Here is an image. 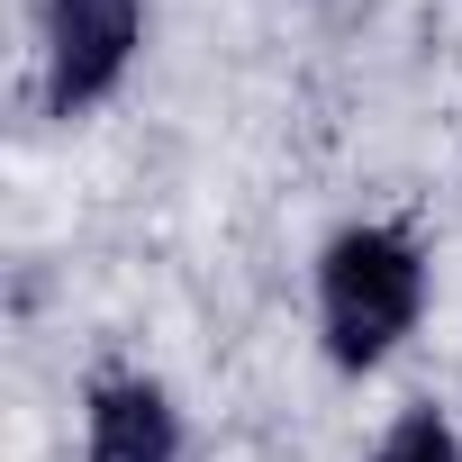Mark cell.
Wrapping results in <instances>:
<instances>
[{"instance_id":"277c9868","label":"cell","mask_w":462,"mask_h":462,"mask_svg":"<svg viewBox=\"0 0 462 462\" xmlns=\"http://www.w3.org/2000/svg\"><path fill=\"white\" fill-rule=\"evenodd\" d=\"M363 462H462V417L444 399H399L363 444Z\"/></svg>"},{"instance_id":"6da1fadb","label":"cell","mask_w":462,"mask_h":462,"mask_svg":"<svg viewBox=\"0 0 462 462\" xmlns=\"http://www.w3.org/2000/svg\"><path fill=\"white\" fill-rule=\"evenodd\" d=\"M435 318V245L399 208L336 217L309 245V336L336 381H381Z\"/></svg>"},{"instance_id":"3957f363","label":"cell","mask_w":462,"mask_h":462,"mask_svg":"<svg viewBox=\"0 0 462 462\" xmlns=\"http://www.w3.org/2000/svg\"><path fill=\"white\" fill-rule=\"evenodd\" d=\"M82 462H190V408L154 363H91L73 390Z\"/></svg>"},{"instance_id":"7a4b0ae2","label":"cell","mask_w":462,"mask_h":462,"mask_svg":"<svg viewBox=\"0 0 462 462\" xmlns=\"http://www.w3.org/2000/svg\"><path fill=\"white\" fill-rule=\"evenodd\" d=\"M154 46V0H37L28 10V100L55 127L127 100Z\"/></svg>"}]
</instances>
